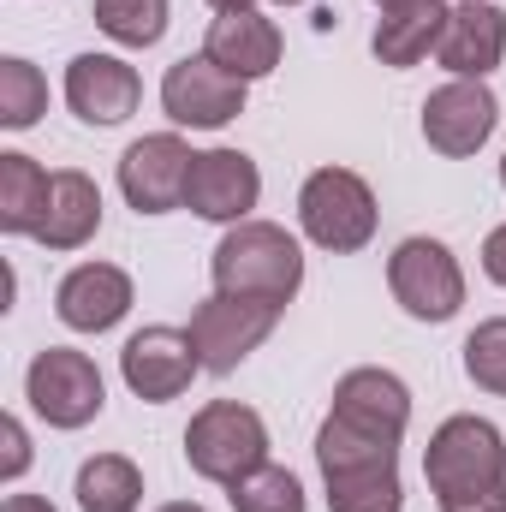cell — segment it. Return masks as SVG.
Instances as JSON below:
<instances>
[{"label": "cell", "instance_id": "obj_20", "mask_svg": "<svg viewBox=\"0 0 506 512\" xmlns=\"http://www.w3.org/2000/svg\"><path fill=\"white\" fill-rule=\"evenodd\" d=\"M96 233H102V191H96V179L78 173V167L54 173V197H48V215L36 227V245L42 251H84Z\"/></svg>", "mask_w": 506, "mask_h": 512}, {"label": "cell", "instance_id": "obj_10", "mask_svg": "<svg viewBox=\"0 0 506 512\" xmlns=\"http://www.w3.org/2000/svg\"><path fill=\"white\" fill-rule=\"evenodd\" d=\"M501 126V102L483 78H447L441 90H429L423 102V143L447 161H465L477 155Z\"/></svg>", "mask_w": 506, "mask_h": 512}, {"label": "cell", "instance_id": "obj_19", "mask_svg": "<svg viewBox=\"0 0 506 512\" xmlns=\"http://www.w3.org/2000/svg\"><path fill=\"white\" fill-rule=\"evenodd\" d=\"M447 18H453L447 0H399V6H381L370 54H376L381 66H393V72H411L417 60H429L441 48Z\"/></svg>", "mask_w": 506, "mask_h": 512}, {"label": "cell", "instance_id": "obj_17", "mask_svg": "<svg viewBox=\"0 0 506 512\" xmlns=\"http://www.w3.org/2000/svg\"><path fill=\"white\" fill-rule=\"evenodd\" d=\"M203 54L215 60V66H227L233 78H268L274 66H280V54H286V42H280V24L274 18H262L256 6L245 12H215V24H209V36H203Z\"/></svg>", "mask_w": 506, "mask_h": 512}, {"label": "cell", "instance_id": "obj_14", "mask_svg": "<svg viewBox=\"0 0 506 512\" xmlns=\"http://www.w3.org/2000/svg\"><path fill=\"white\" fill-rule=\"evenodd\" d=\"M328 417H340V423H352V429H364V435L399 447L405 429H411V387L399 382L393 370H376V364L346 370L334 382V411Z\"/></svg>", "mask_w": 506, "mask_h": 512}, {"label": "cell", "instance_id": "obj_21", "mask_svg": "<svg viewBox=\"0 0 506 512\" xmlns=\"http://www.w3.org/2000/svg\"><path fill=\"white\" fill-rule=\"evenodd\" d=\"M48 197H54V173H42L24 149H6L0 155V233H30L42 227L48 215Z\"/></svg>", "mask_w": 506, "mask_h": 512}, {"label": "cell", "instance_id": "obj_18", "mask_svg": "<svg viewBox=\"0 0 506 512\" xmlns=\"http://www.w3.org/2000/svg\"><path fill=\"white\" fill-rule=\"evenodd\" d=\"M435 60L453 78H489L506 60V12L495 0H459L453 18H447V36H441Z\"/></svg>", "mask_w": 506, "mask_h": 512}, {"label": "cell", "instance_id": "obj_25", "mask_svg": "<svg viewBox=\"0 0 506 512\" xmlns=\"http://www.w3.org/2000/svg\"><path fill=\"white\" fill-rule=\"evenodd\" d=\"M167 0H96V30L120 48H155L167 36Z\"/></svg>", "mask_w": 506, "mask_h": 512}, {"label": "cell", "instance_id": "obj_27", "mask_svg": "<svg viewBox=\"0 0 506 512\" xmlns=\"http://www.w3.org/2000/svg\"><path fill=\"white\" fill-rule=\"evenodd\" d=\"M0 441H6V453H0V477L18 483V477L30 471V435H24V423L6 417V423H0Z\"/></svg>", "mask_w": 506, "mask_h": 512}, {"label": "cell", "instance_id": "obj_26", "mask_svg": "<svg viewBox=\"0 0 506 512\" xmlns=\"http://www.w3.org/2000/svg\"><path fill=\"white\" fill-rule=\"evenodd\" d=\"M465 376L483 393L506 399V316H489V322L471 328V340H465Z\"/></svg>", "mask_w": 506, "mask_h": 512}, {"label": "cell", "instance_id": "obj_4", "mask_svg": "<svg viewBox=\"0 0 506 512\" xmlns=\"http://www.w3.org/2000/svg\"><path fill=\"white\" fill-rule=\"evenodd\" d=\"M185 459L203 483H239L245 471L268 465V423L239 399H209L185 429Z\"/></svg>", "mask_w": 506, "mask_h": 512}, {"label": "cell", "instance_id": "obj_32", "mask_svg": "<svg viewBox=\"0 0 506 512\" xmlns=\"http://www.w3.org/2000/svg\"><path fill=\"white\" fill-rule=\"evenodd\" d=\"M155 512H209V507H197V501H167V507H155Z\"/></svg>", "mask_w": 506, "mask_h": 512}, {"label": "cell", "instance_id": "obj_15", "mask_svg": "<svg viewBox=\"0 0 506 512\" xmlns=\"http://www.w3.org/2000/svg\"><path fill=\"white\" fill-rule=\"evenodd\" d=\"M131 310V274L120 262H78L60 286H54V316L72 334H108L120 328Z\"/></svg>", "mask_w": 506, "mask_h": 512}, {"label": "cell", "instance_id": "obj_5", "mask_svg": "<svg viewBox=\"0 0 506 512\" xmlns=\"http://www.w3.org/2000/svg\"><path fill=\"white\" fill-rule=\"evenodd\" d=\"M423 477H429V495H459V489H489L506 483V435L489 417H447L429 447H423Z\"/></svg>", "mask_w": 506, "mask_h": 512}, {"label": "cell", "instance_id": "obj_24", "mask_svg": "<svg viewBox=\"0 0 506 512\" xmlns=\"http://www.w3.org/2000/svg\"><path fill=\"white\" fill-rule=\"evenodd\" d=\"M227 501H233V512H304L310 501H304V483L286 471V465H256V471H245L239 483H227Z\"/></svg>", "mask_w": 506, "mask_h": 512}, {"label": "cell", "instance_id": "obj_23", "mask_svg": "<svg viewBox=\"0 0 506 512\" xmlns=\"http://www.w3.org/2000/svg\"><path fill=\"white\" fill-rule=\"evenodd\" d=\"M42 114H48V78L24 54H6L0 60V126L30 131Z\"/></svg>", "mask_w": 506, "mask_h": 512}, {"label": "cell", "instance_id": "obj_33", "mask_svg": "<svg viewBox=\"0 0 506 512\" xmlns=\"http://www.w3.org/2000/svg\"><path fill=\"white\" fill-rule=\"evenodd\" d=\"M274 6H304V0H274Z\"/></svg>", "mask_w": 506, "mask_h": 512}, {"label": "cell", "instance_id": "obj_22", "mask_svg": "<svg viewBox=\"0 0 506 512\" xmlns=\"http://www.w3.org/2000/svg\"><path fill=\"white\" fill-rule=\"evenodd\" d=\"M72 495H78L84 512H137L143 507V471L126 453H96V459L78 465Z\"/></svg>", "mask_w": 506, "mask_h": 512}, {"label": "cell", "instance_id": "obj_8", "mask_svg": "<svg viewBox=\"0 0 506 512\" xmlns=\"http://www.w3.org/2000/svg\"><path fill=\"white\" fill-rule=\"evenodd\" d=\"M280 322V304H262V298H233V292H209L197 310H191V346L203 358L209 376H233L256 346L274 334Z\"/></svg>", "mask_w": 506, "mask_h": 512}, {"label": "cell", "instance_id": "obj_7", "mask_svg": "<svg viewBox=\"0 0 506 512\" xmlns=\"http://www.w3.org/2000/svg\"><path fill=\"white\" fill-rule=\"evenodd\" d=\"M387 292L411 322H453L465 310V268L441 239H405L387 256Z\"/></svg>", "mask_w": 506, "mask_h": 512}, {"label": "cell", "instance_id": "obj_12", "mask_svg": "<svg viewBox=\"0 0 506 512\" xmlns=\"http://www.w3.org/2000/svg\"><path fill=\"white\" fill-rule=\"evenodd\" d=\"M197 370H203V358H197L191 334H185V328H167V322L137 328L126 340V352H120V376H126V387L143 405L179 399L185 387L197 382Z\"/></svg>", "mask_w": 506, "mask_h": 512}, {"label": "cell", "instance_id": "obj_3", "mask_svg": "<svg viewBox=\"0 0 506 512\" xmlns=\"http://www.w3.org/2000/svg\"><path fill=\"white\" fill-rule=\"evenodd\" d=\"M376 191L364 173L352 167H316L298 191V227L316 251H334V256H352L376 239Z\"/></svg>", "mask_w": 506, "mask_h": 512}, {"label": "cell", "instance_id": "obj_34", "mask_svg": "<svg viewBox=\"0 0 506 512\" xmlns=\"http://www.w3.org/2000/svg\"><path fill=\"white\" fill-rule=\"evenodd\" d=\"M501 191H506V155H501Z\"/></svg>", "mask_w": 506, "mask_h": 512}, {"label": "cell", "instance_id": "obj_9", "mask_svg": "<svg viewBox=\"0 0 506 512\" xmlns=\"http://www.w3.org/2000/svg\"><path fill=\"white\" fill-rule=\"evenodd\" d=\"M161 108L173 126L191 131H221L245 114V78H233L227 66H215L209 54H185L167 66L161 78Z\"/></svg>", "mask_w": 506, "mask_h": 512}, {"label": "cell", "instance_id": "obj_1", "mask_svg": "<svg viewBox=\"0 0 506 512\" xmlns=\"http://www.w3.org/2000/svg\"><path fill=\"white\" fill-rule=\"evenodd\" d=\"M316 465L328 483V512H405L399 483V447L376 441L340 417L316 429Z\"/></svg>", "mask_w": 506, "mask_h": 512}, {"label": "cell", "instance_id": "obj_2", "mask_svg": "<svg viewBox=\"0 0 506 512\" xmlns=\"http://www.w3.org/2000/svg\"><path fill=\"white\" fill-rule=\"evenodd\" d=\"M209 274H215V292H233V298H262V304H292L298 286H304V251L286 227L274 221H239L227 227V239L209 256Z\"/></svg>", "mask_w": 506, "mask_h": 512}, {"label": "cell", "instance_id": "obj_13", "mask_svg": "<svg viewBox=\"0 0 506 512\" xmlns=\"http://www.w3.org/2000/svg\"><path fill=\"white\" fill-rule=\"evenodd\" d=\"M256 203H262V173H256V161L245 149H203L191 161V179H185V209L191 215L239 227V221H251Z\"/></svg>", "mask_w": 506, "mask_h": 512}, {"label": "cell", "instance_id": "obj_11", "mask_svg": "<svg viewBox=\"0 0 506 512\" xmlns=\"http://www.w3.org/2000/svg\"><path fill=\"white\" fill-rule=\"evenodd\" d=\"M191 143L179 131H149L126 143L120 155V191L137 215H167V209H185V179H191Z\"/></svg>", "mask_w": 506, "mask_h": 512}, {"label": "cell", "instance_id": "obj_16", "mask_svg": "<svg viewBox=\"0 0 506 512\" xmlns=\"http://www.w3.org/2000/svg\"><path fill=\"white\" fill-rule=\"evenodd\" d=\"M137 102H143V84L120 54H78L66 66V108L84 126H120L137 114Z\"/></svg>", "mask_w": 506, "mask_h": 512}, {"label": "cell", "instance_id": "obj_28", "mask_svg": "<svg viewBox=\"0 0 506 512\" xmlns=\"http://www.w3.org/2000/svg\"><path fill=\"white\" fill-rule=\"evenodd\" d=\"M435 507H441V512H506V483H489V489H459V495H441Z\"/></svg>", "mask_w": 506, "mask_h": 512}, {"label": "cell", "instance_id": "obj_35", "mask_svg": "<svg viewBox=\"0 0 506 512\" xmlns=\"http://www.w3.org/2000/svg\"><path fill=\"white\" fill-rule=\"evenodd\" d=\"M376 6H399V0H376Z\"/></svg>", "mask_w": 506, "mask_h": 512}, {"label": "cell", "instance_id": "obj_6", "mask_svg": "<svg viewBox=\"0 0 506 512\" xmlns=\"http://www.w3.org/2000/svg\"><path fill=\"white\" fill-rule=\"evenodd\" d=\"M24 399L30 411L48 423V429H84L102 417L108 405V387H102V370L90 352H72V346H48L30 358L24 370Z\"/></svg>", "mask_w": 506, "mask_h": 512}, {"label": "cell", "instance_id": "obj_29", "mask_svg": "<svg viewBox=\"0 0 506 512\" xmlns=\"http://www.w3.org/2000/svg\"><path fill=\"white\" fill-rule=\"evenodd\" d=\"M483 274H489L495 286H506V221L483 239Z\"/></svg>", "mask_w": 506, "mask_h": 512}, {"label": "cell", "instance_id": "obj_30", "mask_svg": "<svg viewBox=\"0 0 506 512\" xmlns=\"http://www.w3.org/2000/svg\"><path fill=\"white\" fill-rule=\"evenodd\" d=\"M0 512H54V501H42V495H6Z\"/></svg>", "mask_w": 506, "mask_h": 512}, {"label": "cell", "instance_id": "obj_31", "mask_svg": "<svg viewBox=\"0 0 506 512\" xmlns=\"http://www.w3.org/2000/svg\"><path fill=\"white\" fill-rule=\"evenodd\" d=\"M215 12H245V6H256V0H209Z\"/></svg>", "mask_w": 506, "mask_h": 512}]
</instances>
